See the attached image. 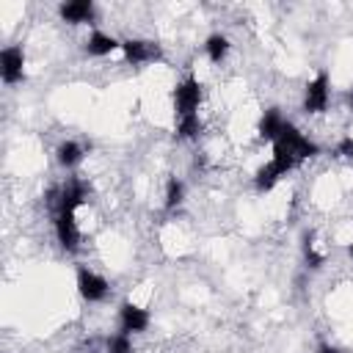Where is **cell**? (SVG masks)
Segmentation results:
<instances>
[{
    "instance_id": "6da1fadb",
    "label": "cell",
    "mask_w": 353,
    "mask_h": 353,
    "mask_svg": "<svg viewBox=\"0 0 353 353\" xmlns=\"http://www.w3.org/2000/svg\"><path fill=\"white\" fill-rule=\"evenodd\" d=\"M273 143H281L298 163H303V160H309V157H314L320 149H317V143L314 141H309L298 127H292L290 121H284V127H281V132H279V138L273 141Z\"/></svg>"
},
{
    "instance_id": "7a4b0ae2",
    "label": "cell",
    "mask_w": 353,
    "mask_h": 353,
    "mask_svg": "<svg viewBox=\"0 0 353 353\" xmlns=\"http://www.w3.org/2000/svg\"><path fill=\"white\" fill-rule=\"evenodd\" d=\"M199 102H201V85L196 77H185L176 88H174V108H176V116H193L199 110Z\"/></svg>"
},
{
    "instance_id": "3957f363",
    "label": "cell",
    "mask_w": 353,
    "mask_h": 353,
    "mask_svg": "<svg viewBox=\"0 0 353 353\" xmlns=\"http://www.w3.org/2000/svg\"><path fill=\"white\" fill-rule=\"evenodd\" d=\"M0 77H3L6 85H14L25 77V52H22V47L14 44V47H6L0 52Z\"/></svg>"
},
{
    "instance_id": "277c9868",
    "label": "cell",
    "mask_w": 353,
    "mask_h": 353,
    "mask_svg": "<svg viewBox=\"0 0 353 353\" xmlns=\"http://www.w3.org/2000/svg\"><path fill=\"white\" fill-rule=\"evenodd\" d=\"M55 234H58V243H61L63 251H77L80 229H77L74 212H69V210H58L55 212Z\"/></svg>"
},
{
    "instance_id": "5b68a950",
    "label": "cell",
    "mask_w": 353,
    "mask_h": 353,
    "mask_svg": "<svg viewBox=\"0 0 353 353\" xmlns=\"http://www.w3.org/2000/svg\"><path fill=\"white\" fill-rule=\"evenodd\" d=\"M121 52H124V58L132 66L152 63V61L160 58V47L154 41H146V39H127V41H121Z\"/></svg>"
},
{
    "instance_id": "8992f818",
    "label": "cell",
    "mask_w": 353,
    "mask_h": 353,
    "mask_svg": "<svg viewBox=\"0 0 353 353\" xmlns=\"http://www.w3.org/2000/svg\"><path fill=\"white\" fill-rule=\"evenodd\" d=\"M325 108H328V74L320 72V74L306 85L303 110H306V113H323Z\"/></svg>"
},
{
    "instance_id": "52a82bcc",
    "label": "cell",
    "mask_w": 353,
    "mask_h": 353,
    "mask_svg": "<svg viewBox=\"0 0 353 353\" xmlns=\"http://www.w3.org/2000/svg\"><path fill=\"white\" fill-rule=\"evenodd\" d=\"M77 290H80V295H83L85 301L97 303V301H105V295H108V281H105L102 276H97L94 270L80 268V270H77Z\"/></svg>"
},
{
    "instance_id": "ba28073f",
    "label": "cell",
    "mask_w": 353,
    "mask_h": 353,
    "mask_svg": "<svg viewBox=\"0 0 353 353\" xmlns=\"http://www.w3.org/2000/svg\"><path fill=\"white\" fill-rule=\"evenodd\" d=\"M119 325H121V334H141L149 328V312L135 306V303H121Z\"/></svg>"
},
{
    "instance_id": "9c48e42d",
    "label": "cell",
    "mask_w": 353,
    "mask_h": 353,
    "mask_svg": "<svg viewBox=\"0 0 353 353\" xmlns=\"http://www.w3.org/2000/svg\"><path fill=\"white\" fill-rule=\"evenodd\" d=\"M61 17L72 25H80V22H91L94 19V3L88 0H72V3H63L61 8Z\"/></svg>"
},
{
    "instance_id": "30bf717a",
    "label": "cell",
    "mask_w": 353,
    "mask_h": 353,
    "mask_svg": "<svg viewBox=\"0 0 353 353\" xmlns=\"http://www.w3.org/2000/svg\"><path fill=\"white\" fill-rule=\"evenodd\" d=\"M116 47H121V41H116L113 36H108V33H102V30H94V33L85 39V52L94 55V58L110 55Z\"/></svg>"
},
{
    "instance_id": "8fae6325",
    "label": "cell",
    "mask_w": 353,
    "mask_h": 353,
    "mask_svg": "<svg viewBox=\"0 0 353 353\" xmlns=\"http://www.w3.org/2000/svg\"><path fill=\"white\" fill-rule=\"evenodd\" d=\"M281 127H284L281 113H279L276 108H270V110H265V116L259 119V138H262V141H276L279 132H281Z\"/></svg>"
},
{
    "instance_id": "7c38bea8",
    "label": "cell",
    "mask_w": 353,
    "mask_h": 353,
    "mask_svg": "<svg viewBox=\"0 0 353 353\" xmlns=\"http://www.w3.org/2000/svg\"><path fill=\"white\" fill-rule=\"evenodd\" d=\"M80 160H83V146H80L77 141H63V143L58 146V163H61L63 168H74Z\"/></svg>"
},
{
    "instance_id": "4fadbf2b",
    "label": "cell",
    "mask_w": 353,
    "mask_h": 353,
    "mask_svg": "<svg viewBox=\"0 0 353 353\" xmlns=\"http://www.w3.org/2000/svg\"><path fill=\"white\" fill-rule=\"evenodd\" d=\"M281 176H284V174L279 171V165H276V163H268V165H262V168L256 171L254 185H256V190H262V193H265V190H270Z\"/></svg>"
},
{
    "instance_id": "5bb4252c",
    "label": "cell",
    "mask_w": 353,
    "mask_h": 353,
    "mask_svg": "<svg viewBox=\"0 0 353 353\" xmlns=\"http://www.w3.org/2000/svg\"><path fill=\"white\" fill-rule=\"evenodd\" d=\"M204 50H207V55H210L212 63H221V61L226 58V52H229V39L221 36V33H212V36L204 41Z\"/></svg>"
},
{
    "instance_id": "9a60e30c",
    "label": "cell",
    "mask_w": 353,
    "mask_h": 353,
    "mask_svg": "<svg viewBox=\"0 0 353 353\" xmlns=\"http://www.w3.org/2000/svg\"><path fill=\"white\" fill-rule=\"evenodd\" d=\"M199 130H201L199 113H193V116H179V124H176V132H179V138H185V141H193V138H199Z\"/></svg>"
},
{
    "instance_id": "2e32d148",
    "label": "cell",
    "mask_w": 353,
    "mask_h": 353,
    "mask_svg": "<svg viewBox=\"0 0 353 353\" xmlns=\"http://www.w3.org/2000/svg\"><path fill=\"white\" fill-rule=\"evenodd\" d=\"M182 199H185V185H182V179H168V185H165V210H176L179 204H182Z\"/></svg>"
},
{
    "instance_id": "e0dca14e",
    "label": "cell",
    "mask_w": 353,
    "mask_h": 353,
    "mask_svg": "<svg viewBox=\"0 0 353 353\" xmlns=\"http://www.w3.org/2000/svg\"><path fill=\"white\" fill-rule=\"evenodd\" d=\"M105 353H132V342H130V334H113L105 339Z\"/></svg>"
},
{
    "instance_id": "ac0fdd59",
    "label": "cell",
    "mask_w": 353,
    "mask_h": 353,
    "mask_svg": "<svg viewBox=\"0 0 353 353\" xmlns=\"http://www.w3.org/2000/svg\"><path fill=\"white\" fill-rule=\"evenodd\" d=\"M336 154H339V157L353 160V138H342V141H339V146H336Z\"/></svg>"
},
{
    "instance_id": "d6986e66",
    "label": "cell",
    "mask_w": 353,
    "mask_h": 353,
    "mask_svg": "<svg viewBox=\"0 0 353 353\" xmlns=\"http://www.w3.org/2000/svg\"><path fill=\"white\" fill-rule=\"evenodd\" d=\"M317 353H345V350L342 347H334V345H320Z\"/></svg>"
},
{
    "instance_id": "ffe728a7",
    "label": "cell",
    "mask_w": 353,
    "mask_h": 353,
    "mask_svg": "<svg viewBox=\"0 0 353 353\" xmlns=\"http://www.w3.org/2000/svg\"><path fill=\"white\" fill-rule=\"evenodd\" d=\"M347 102H350V110H353V88H350V94H347Z\"/></svg>"
},
{
    "instance_id": "44dd1931",
    "label": "cell",
    "mask_w": 353,
    "mask_h": 353,
    "mask_svg": "<svg viewBox=\"0 0 353 353\" xmlns=\"http://www.w3.org/2000/svg\"><path fill=\"white\" fill-rule=\"evenodd\" d=\"M350 256H353V243H350Z\"/></svg>"
}]
</instances>
